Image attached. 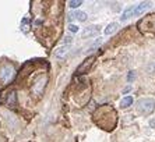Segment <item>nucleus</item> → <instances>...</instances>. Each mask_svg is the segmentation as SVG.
I'll list each match as a JSON object with an SVG mask.
<instances>
[{"label": "nucleus", "instance_id": "obj_1", "mask_svg": "<svg viewBox=\"0 0 155 142\" xmlns=\"http://www.w3.org/2000/svg\"><path fill=\"white\" fill-rule=\"evenodd\" d=\"M14 77H15L14 66L10 63L2 64V67H0V82L3 85H7V84H10L14 79Z\"/></svg>", "mask_w": 155, "mask_h": 142}, {"label": "nucleus", "instance_id": "obj_2", "mask_svg": "<svg viewBox=\"0 0 155 142\" xmlns=\"http://www.w3.org/2000/svg\"><path fill=\"white\" fill-rule=\"evenodd\" d=\"M137 113L141 114V116H148L151 114L155 109V100L151 99V98H144V99H140L137 102Z\"/></svg>", "mask_w": 155, "mask_h": 142}, {"label": "nucleus", "instance_id": "obj_3", "mask_svg": "<svg viewBox=\"0 0 155 142\" xmlns=\"http://www.w3.org/2000/svg\"><path fill=\"white\" fill-rule=\"evenodd\" d=\"M46 75H42V77H39V78L35 81V84L32 85V92L35 93V95H41V93L43 92V88H45V85H46Z\"/></svg>", "mask_w": 155, "mask_h": 142}, {"label": "nucleus", "instance_id": "obj_4", "mask_svg": "<svg viewBox=\"0 0 155 142\" xmlns=\"http://www.w3.org/2000/svg\"><path fill=\"white\" fill-rule=\"evenodd\" d=\"M94 61H95V56L87 57L85 60L78 66V68H77V74H84V73H87V71L91 68V66L94 64Z\"/></svg>", "mask_w": 155, "mask_h": 142}, {"label": "nucleus", "instance_id": "obj_5", "mask_svg": "<svg viewBox=\"0 0 155 142\" xmlns=\"http://www.w3.org/2000/svg\"><path fill=\"white\" fill-rule=\"evenodd\" d=\"M150 7H151V2H141L140 4H137V6H136V8H134V14H133V15H140V14H143V13H144V11H147Z\"/></svg>", "mask_w": 155, "mask_h": 142}, {"label": "nucleus", "instance_id": "obj_6", "mask_svg": "<svg viewBox=\"0 0 155 142\" xmlns=\"http://www.w3.org/2000/svg\"><path fill=\"white\" fill-rule=\"evenodd\" d=\"M117 29H119V22H110V24H108L106 25V28L104 29V35L105 36H110V35H113Z\"/></svg>", "mask_w": 155, "mask_h": 142}, {"label": "nucleus", "instance_id": "obj_7", "mask_svg": "<svg viewBox=\"0 0 155 142\" xmlns=\"http://www.w3.org/2000/svg\"><path fill=\"white\" fill-rule=\"evenodd\" d=\"M69 49H70V46H66V45L59 46L58 49L54 50V57H58V59H63L66 54L69 53Z\"/></svg>", "mask_w": 155, "mask_h": 142}, {"label": "nucleus", "instance_id": "obj_8", "mask_svg": "<svg viewBox=\"0 0 155 142\" xmlns=\"http://www.w3.org/2000/svg\"><path fill=\"white\" fill-rule=\"evenodd\" d=\"M134 8H136V6H129V7L126 8V10L122 13V17H120V21L122 22H124V21H127L130 17H133V14H134Z\"/></svg>", "mask_w": 155, "mask_h": 142}, {"label": "nucleus", "instance_id": "obj_9", "mask_svg": "<svg viewBox=\"0 0 155 142\" xmlns=\"http://www.w3.org/2000/svg\"><path fill=\"white\" fill-rule=\"evenodd\" d=\"M70 20H77V21H85L87 20V14L84 13V11H74V13H71V14L69 15Z\"/></svg>", "mask_w": 155, "mask_h": 142}, {"label": "nucleus", "instance_id": "obj_10", "mask_svg": "<svg viewBox=\"0 0 155 142\" xmlns=\"http://www.w3.org/2000/svg\"><path fill=\"white\" fill-rule=\"evenodd\" d=\"M119 105H120L122 109H127L129 106L133 105V96H124V98H122V100H120Z\"/></svg>", "mask_w": 155, "mask_h": 142}, {"label": "nucleus", "instance_id": "obj_11", "mask_svg": "<svg viewBox=\"0 0 155 142\" xmlns=\"http://www.w3.org/2000/svg\"><path fill=\"white\" fill-rule=\"evenodd\" d=\"M98 32V27H88V28H85L83 31V38H85V36H92L95 35Z\"/></svg>", "mask_w": 155, "mask_h": 142}, {"label": "nucleus", "instance_id": "obj_12", "mask_svg": "<svg viewBox=\"0 0 155 142\" xmlns=\"http://www.w3.org/2000/svg\"><path fill=\"white\" fill-rule=\"evenodd\" d=\"M15 102H17V98H15V92H10V93H8L7 100H6V103H7L10 107H14V106H15Z\"/></svg>", "mask_w": 155, "mask_h": 142}, {"label": "nucleus", "instance_id": "obj_13", "mask_svg": "<svg viewBox=\"0 0 155 142\" xmlns=\"http://www.w3.org/2000/svg\"><path fill=\"white\" fill-rule=\"evenodd\" d=\"M83 4V0H70L69 2V6L71 8H77V7H80Z\"/></svg>", "mask_w": 155, "mask_h": 142}, {"label": "nucleus", "instance_id": "obj_14", "mask_svg": "<svg viewBox=\"0 0 155 142\" xmlns=\"http://www.w3.org/2000/svg\"><path fill=\"white\" fill-rule=\"evenodd\" d=\"M69 31L70 32H78L80 31V27H78V25H76V24H70L69 25Z\"/></svg>", "mask_w": 155, "mask_h": 142}, {"label": "nucleus", "instance_id": "obj_15", "mask_svg": "<svg viewBox=\"0 0 155 142\" xmlns=\"http://www.w3.org/2000/svg\"><path fill=\"white\" fill-rule=\"evenodd\" d=\"M147 71H148V73H151V74H154V73H155V61H154V63H151V64H148V66H147Z\"/></svg>", "mask_w": 155, "mask_h": 142}, {"label": "nucleus", "instance_id": "obj_16", "mask_svg": "<svg viewBox=\"0 0 155 142\" xmlns=\"http://www.w3.org/2000/svg\"><path fill=\"white\" fill-rule=\"evenodd\" d=\"M71 42H73V38H71V36H66V38H64V42H63V43H64L66 46H69Z\"/></svg>", "mask_w": 155, "mask_h": 142}, {"label": "nucleus", "instance_id": "obj_17", "mask_svg": "<svg viewBox=\"0 0 155 142\" xmlns=\"http://www.w3.org/2000/svg\"><path fill=\"white\" fill-rule=\"evenodd\" d=\"M134 77H136L134 71H130V74H129V81H131V78H134Z\"/></svg>", "mask_w": 155, "mask_h": 142}, {"label": "nucleus", "instance_id": "obj_18", "mask_svg": "<svg viewBox=\"0 0 155 142\" xmlns=\"http://www.w3.org/2000/svg\"><path fill=\"white\" fill-rule=\"evenodd\" d=\"M130 89H131V86H126V88H124V89H123V93H127V92H129V91H130Z\"/></svg>", "mask_w": 155, "mask_h": 142}, {"label": "nucleus", "instance_id": "obj_19", "mask_svg": "<svg viewBox=\"0 0 155 142\" xmlns=\"http://www.w3.org/2000/svg\"><path fill=\"white\" fill-rule=\"evenodd\" d=\"M150 125H151L152 128H155V120H150Z\"/></svg>", "mask_w": 155, "mask_h": 142}]
</instances>
